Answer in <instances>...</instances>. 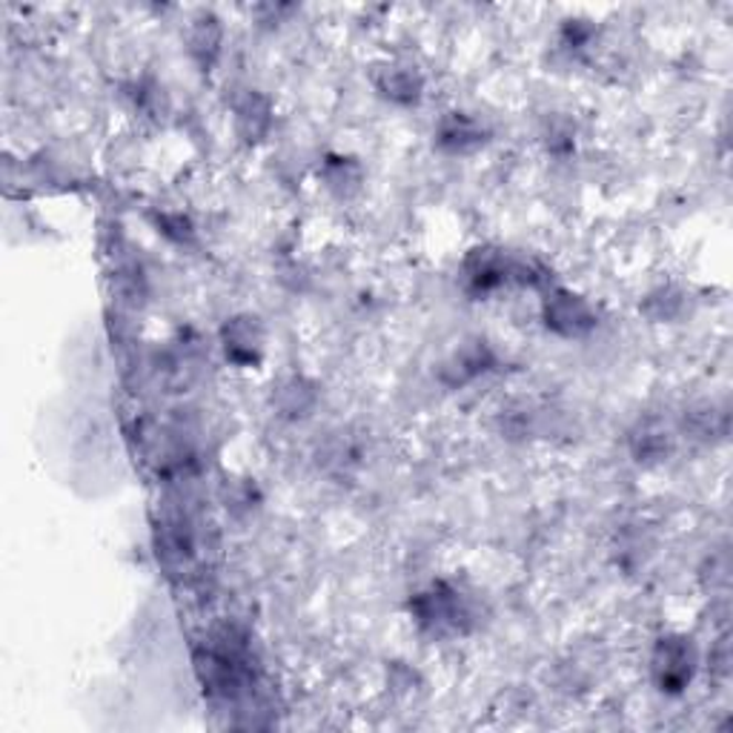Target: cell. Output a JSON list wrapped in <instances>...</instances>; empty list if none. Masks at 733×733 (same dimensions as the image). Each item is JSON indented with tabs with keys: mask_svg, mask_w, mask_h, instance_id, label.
Segmentation results:
<instances>
[{
	"mask_svg": "<svg viewBox=\"0 0 733 733\" xmlns=\"http://www.w3.org/2000/svg\"><path fill=\"white\" fill-rule=\"evenodd\" d=\"M650 670H654V682L662 693L677 697L688 685L693 682L697 673V650H693L688 636H665L659 639L650 659Z\"/></svg>",
	"mask_w": 733,
	"mask_h": 733,
	"instance_id": "obj_1",
	"label": "cell"
},
{
	"mask_svg": "<svg viewBox=\"0 0 733 733\" xmlns=\"http://www.w3.org/2000/svg\"><path fill=\"white\" fill-rule=\"evenodd\" d=\"M327 181L335 190H356L362 181V170H358L349 158H333V164L327 166Z\"/></svg>",
	"mask_w": 733,
	"mask_h": 733,
	"instance_id": "obj_13",
	"label": "cell"
},
{
	"mask_svg": "<svg viewBox=\"0 0 733 733\" xmlns=\"http://www.w3.org/2000/svg\"><path fill=\"white\" fill-rule=\"evenodd\" d=\"M467 616H471V611L464 605L462 593L448 588V584H435L433 591L421 593L416 599V619L433 634H459Z\"/></svg>",
	"mask_w": 733,
	"mask_h": 733,
	"instance_id": "obj_2",
	"label": "cell"
},
{
	"mask_svg": "<svg viewBox=\"0 0 733 733\" xmlns=\"http://www.w3.org/2000/svg\"><path fill=\"white\" fill-rule=\"evenodd\" d=\"M493 367V353L485 342H473L467 347H462L456 356L450 358L448 370L456 373V381L464 385V381H473L476 376L487 373ZM453 381V385H456Z\"/></svg>",
	"mask_w": 733,
	"mask_h": 733,
	"instance_id": "obj_9",
	"label": "cell"
},
{
	"mask_svg": "<svg viewBox=\"0 0 733 733\" xmlns=\"http://www.w3.org/2000/svg\"><path fill=\"white\" fill-rule=\"evenodd\" d=\"M218 46H222V26L213 18H204L193 26L190 32V52L198 61L201 66H209L218 55Z\"/></svg>",
	"mask_w": 733,
	"mask_h": 733,
	"instance_id": "obj_11",
	"label": "cell"
},
{
	"mask_svg": "<svg viewBox=\"0 0 733 733\" xmlns=\"http://www.w3.org/2000/svg\"><path fill=\"white\" fill-rule=\"evenodd\" d=\"M541 315H545L548 330H553L556 335H564V338H582L596 327V310L582 295L570 290L550 292L545 299Z\"/></svg>",
	"mask_w": 733,
	"mask_h": 733,
	"instance_id": "obj_3",
	"label": "cell"
},
{
	"mask_svg": "<svg viewBox=\"0 0 733 733\" xmlns=\"http://www.w3.org/2000/svg\"><path fill=\"white\" fill-rule=\"evenodd\" d=\"M670 433L659 424V421H648V424H642L639 430L634 433V456L636 462H659L670 453Z\"/></svg>",
	"mask_w": 733,
	"mask_h": 733,
	"instance_id": "obj_10",
	"label": "cell"
},
{
	"mask_svg": "<svg viewBox=\"0 0 733 733\" xmlns=\"http://www.w3.org/2000/svg\"><path fill=\"white\" fill-rule=\"evenodd\" d=\"M485 127L464 112H450L435 129V143L448 155H467V152L478 150L485 143Z\"/></svg>",
	"mask_w": 733,
	"mask_h": 733,
	"instance_id": "obj_6",
	"label": "cell"
},
{
	"mask_svg": "<svg viewBox=\"0 0 733 733\" xmlns=\"http://www.w3.org/2000/svg\"><path fill=\"white\" fill-rule=\"evenodd\" d=\"M222 347L227 362L238 364V367H252V364L261 362L263 330L258 319H252V315L229 319L222 330Z\"/></svg>",
	"mask_w": 733,
	"mask_h": 733,
	"instance_id": "obj_4",
	"label": "cell"
},
{
	"mask_svg": "<svg viewBox=\"0 0 733 733\" xmlns=\"http://www.w3.org/2000/svg\"><path fill=\"white\" fill-rule=\"evenodd\" d=\"M236 112L238 132L244 136V141L252 143L261 141V136H267V129H270V104H267V98H261L258 93L247 95Z\"/></svg>",
	"mask_w": 733,
	"mask_h": 733,
	"instance_id": "obj_8",
	"label": "cell"
},
{
	"mask_svg": "<svg viewBox=\"0 0 733 733\" xmlns=\"http://www.w3.org/2000/svg\"><path fill=\"white\" fill-rule=\"evenodd\" d=\"M513 278V263L496 249H476L464 261V284L473 295H491Z\"/></svg>",
	"mask_w": 733,
	"mask_h": 733,
	"instance_id": "obj_5",
	"label": "cell"
},
{
	"mask_svg": "<svg viewBox=\"0 0 733 733\" xmlns=\"http://www.w3.org/2000/svg\"><path fill=\"white\" fill-rule=\"evenodd\" d=\"M158 233H164V236L175 244H186L193 241L195 227L184 213H164L158 215Z\"/></svg>",
	"mask_w": 733,
	"mask_h": 733,
	"instance_id": "obj_12",
	"label": "cell"
},
{
	"mask_svg": "<svg viewBox=\"0 0 733 733\" xmlns=\"http://www.w3.org/2000/svg\"><path fill=\"white\" fill-rule=\"evenodd\" d=\"M378 93L385 95L392 104H401V107H410V104H419L421 93H424V78L419 75V69L413 66H385L381 75L376 78Z\"/></svg>",
	"mask_w": 733,
	"mask_h": 733,
	"instance_id": "obj_7",
	"label": "cell"
}]
</instances>
